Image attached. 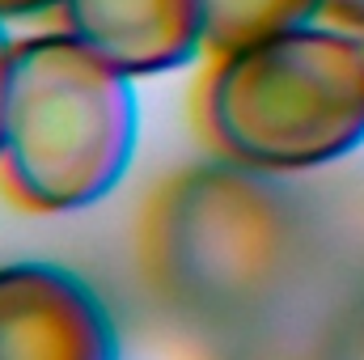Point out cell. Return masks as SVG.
Returning <instances> with one entry per match:
<instances>
[{
    "label": "cell",
    "instance_id": "cell-1",
    "mask_svg": "<svg viewBox=\"0 0 364 360\" xmlns=\"http://www.w3.org/2000/svg\"><path fill=\"white\" fill-rule=\"evenodd\" d=\"M132 77L64 34L13 43L0 174L34 212H77L110 195L136 153Z\"/></svg>",
    "mask_w": 364,
    "mask_h": 360
},
{
    "label": "cell",
    "instance_id": "cell-2",
    "mask_svg": "<svg viewBox=\"0 0 364 360\" xmlns=\"http://www.w3.org/2000/svg\"><path fill=\"white\" fill-rule=\"evenodd\" d=\"M203 119L220 153L259 174H296L364 144V34L296 26L216 55Z\"/></svg>",
    "mask_w": 364,
    "mask_h": 360
},
{
    "label": "cell",
    "instance_id": "cell-3",
    "mask_svg": "<svg viewBox=\"0 0 364 360\" xmlns=\"http://www.w3.org/2000/svg\"><path fill=\"white\" fill-rule=\"evenodd\" d=\"M292 242L284 199L250 166H195L144 208L140 259L153 288L178 309L216 314L255 301Z\"/></svg>",
    "mask_w": 364,
    "mask_h": 360
},
{
    "label": "cell",
    "instance_id": "cell-4",
    "mask_svg": "<svg viewBox=\"0 0 364 360\" xmlns=\"http://www.w3.org/2000/svg\"><path fill=\"white\" fill-rule=\"evenodd\" d=\"M0 360H119L102 297L38 259L0 268Z\"/></svg>",
    "mask_w": 364,
    "mask_h": 360
},
{
    "label": "cell",
    "instance_id": "cell-5",
    "mask_svg": "<svg viewBox=\"0 0 364 360\" xmlns=\"http://www.w3.org/2000/svg\"><path fill=\"white\" fill-rule=\"evenodd\" d=\"M64 30L127 77H153L186 64L199 47L195 0H64Z\"/></svg>",
    "mask_w": 364,
    "mask_h": 360
},
{
    "label": "cell",
    "instance_id": "cell-6",
    "mask_svg": "<svg viewBox=\"0 0 364 360\" xmlns=\"http://www.w3.org/2000/svg\"><path fill=\"white\" fill-rule=\"evenodd\" d=\"M199 4V34L212 55L242 51L259 38L318 21L326 0H195Z\"/></svg>",
    "mask_w": 364,
    "mask_h": 360
},
{
    "label": "cell",
    "instance_id": "cell-7",
    "mask_svg": "<svg viewBox=\"0 0 364 360\" xmlns=\"http://www.w3.org/2000/svg\"><path fill=\"white\" fill-rule=\"evenodd\" d=\"M322 13H331L339 26H348V30H364V0H326V9Z\"/></svg>",
    "mask_w": 364,
    "mask_h": 360
},
{
    "label": "cell",
    "instance_id": "cell-8",
    "mask_svg": "<svg viewBox=\"0 0 364 360\" xmlns=\"http://www.w3.org/2000/svg\"><path fill=\"white\" fill-rule=\"evenodd\" d=\"M64 0H0V21L9 17H30V13H43V9H55Z\"/></svg>",
    "mask_w": 364,
    "mask_h": 360
},
{
    "label": "cell",
    "instance_id": "cell-9",
    "mask_svg": "<svg viewBox=\"0 0 364 360\" xmlns=\"http://www.w3.org/2000/svg\"><path fill=\"white\" fill-rule=\"evenodd\" d=\"M9 55H13V38L0 26V119H4V81H9Z\"/></svg>",
    "mask_w": 364,
    "mask_h": 360
}]
</instances>
